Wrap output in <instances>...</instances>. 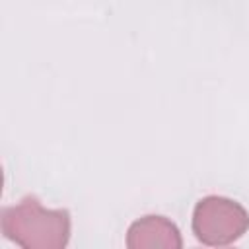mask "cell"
<instances>
[{"mask_svg":"<svg viewBox=\"0 0 249 249\" xmlns=\"http://www.w3.org/2000/svg\"><path fill=\"white\" fill-rule=\"evenodd\" d=\"M183 245L177 226L163 216H144L130 224L126 247L130 249H179Z\"/></svg>","mask_w":249,"mask_h":249,"instance_id":"3957f363","label":"cell"},{"mask_svg":"<svg viewBox=\"0 0 249 249\" xmlns=\"http://www.w3.org/2000/svg\"><path fill=\"white\" fill-rule=\"evenodd\" d=\"M249 230V212L231 198L204 196L193 210V233L210 247H224L237 241Z\"/></svg>","mask_w":249,"mask_h":249,"instance_id":"7a4b0ae2","label":"cell"},{"mask_svg":"<svg viewBox=\"0 0 249 249\" xmlns=\"http://www.w3.org/2000/svg\"><path fill=\"white\" fill-rule=\"evenodd\" d=\"M0 226L4 237L25 249H62L70 239V214L45 208L37 198L4 208Z\"/></svg>","mask_w":249,"mask_h":249,"instance_id":"6da1fadb","label":"cell"}]
</instances>
